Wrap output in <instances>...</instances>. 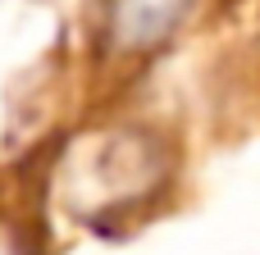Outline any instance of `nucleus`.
<instances>
[{"instance_id": "f257e3e1", "label": "nucleus", "mask_w": 260, "mask_h": 255, "mask_svg": "<svg viewBox=\"0 0 260 255\" xmlns=\"http://www.w3.org/2000/svg\"><path fill=\"white\" fill-rule=\"evenodd\" d=\"M165 164L169 160L146 128H105L64 155V187L91 219H114L165 183Z\"/></svg>"}, {"instance_id": "f03ea898", "label": "nucleus", "mask_w": 260, "mask_h": 255, "mask_svg": "<svg viewBox=\"0 0 260 255\" xmlns=\"http://www.w3.org/2000/svg\"><path fill=\"white\" fill-rule=\"evenodd\" d=\"M201 0H101V41L110 55L151 59L160 55Z\"/></svg>"}]
</instances>
